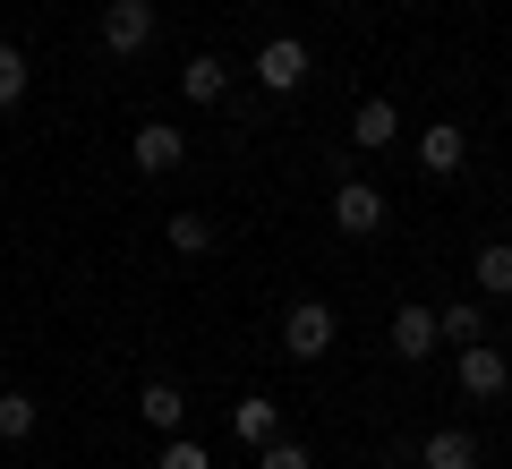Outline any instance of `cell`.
<instances>
[{
  "label": "cell",
  "instance_id": "obj_13",
  "mask_svg": "<svg viewBox=\"0 0 512 469\" xmlns=\"http://www.w3.org/2000/svg\"><path fill=\"white\" fill-rule=\"evenodd\" d=\"M180 94H188V103H222V94H231V69H222L214 52H197V60L180 69Z\"/></svg>",
  "mask_w": 512,
  "mask_h": 469
},
{
  "label": "cell",
  "instance_id": "obj_16",
  "mask_svg": "<svg viewBox=\"0 0 512 469\" xmlns=\"http://www.w3.org/2000/svg\"><path fill=\"white\" fill-rule=\"evenodd\" d=\"M171 248L180 256H214V214H171Z\"/></svg>",
  "mask_w": 512,
  "mask_h": 469
},
{
  "label": "cell",
  "instance_id": "obj_18",
  "mask_svg": "<svg viewBox=\"0 0 512 469\" xmlns=\"http://www.w3.org/2000/svg\"><path fill=\"white\" fill-rule=\"evenodd\" d=\"M35 401H26V393H0V444H26V435H35Z\"/></svg>",
  "mask_w": 512,
  "mask_h": 469
},
{
  "label": "cell",
  "instance_id": "obj_4",
  "mask_svg": "<svg viewBox=\"0 0 512 469\" xmlns=\"http://www.w3.org/2000/svg\"><path fill=\"white\" fill-rule=\"evenodd\" d=\"M333 231H342V239H376L384 231V197L367 180H342V188H333Z\"/></svg>",
  "mask_w": 512,
  "mask_h": 469
},
{
  "label": "cell",
  "instance_id": "obj_8",
  "mask_svg": "<svg viewBox=\"0 0 512 469\" xmlns=\"http://www.w3.org/2000/svg\"><path fill=\"white\" fill-rule=\"evenodd\" d=\"M453 376H461V393H470V401H495V393H504V350H495V342H461Z\"/></svg>",
  "mask_w": 512,
  "mask_h": 469
},
{
  "label": "cell",
  "instance_id": "obj_9",
  "mask_svg": "<svg viewBox=\"0 0 512 469\" xmlns=\"http://www.w3.org/2000/svg\"><path fill=\"white\" fill-rule=\"evenodd\" d=\"M393 137H402V111L384 103V94H367V103L350 111V145H359V154H384Z\"/></svg>",
  "mask_w": 512,
  "mask_h": 469
},
{
  "label": "cell",
  "instance_id": "obj_21",
  "mask_svg": "<svg viewBox=\"0 0 512 469\" xmlns=\"http://www.w3.org/2000/svg\"><path fill=\"white\" fill-rule=\"evenodd\" d=\"M504 384H512V350H504Z\"/></svg>",
  "mask_w": 512,
  "mask_h": 469
},
{
  "label": "cell",
  "instance_id": "obj_1",
  "mask_svg": "<svg viewBox=\"0 0 512 469\" xmlns=\"http://www.w3.org/2000/svg\"><path fill=\"white\" fill-rule=\"evenodd\" d=\"M282 350H291L299 367H316L333 350V307L325 299H291V316H282Z\"/></svg>",
  "mask_w": 512,
  "mask_h": 469
},
{
  "label": "cell",
  "instance_id": "obj_7",
  "mask_svg": "<svg viewBox=\"0 0 512 469\" xmlns=\"http://www.w3.org/2000/svg\"><path fill=\"white\" fill-rule=\"evenodd\" d=\"M461 163H470V128L427 120V137H419V171H427V180H453Z\"/></svg>",
  "mask_w": 512,
  "mask_h": 469
},
{
  "label": "cell",
  "instance_id": "obj_15",
  "mask_svg": "<svg viewBox=\"0 0 512 469\" xmlns=\"http://www.w3.org/2000/svg\"><path fill=\"white\" fill-rule=\"evenodd\" d=\"M436 333H444V342H487V316H478V299L436 307Z\"/></svg>",
  "mask_w": 512,
  "mask_h": 469
},
{
  "label": "cell",
  "instance_id": "obj_10",
  "mask_svg": "<svg viewBox=\"0 0 512 469\" xmlns=\"http://www.w3.org/2000/svg\"><path fill=\"white\" fill-rule=\"evenodd\" d=\"M419 469H478V435L470 427H436L419 444Z\"/></svg>",
  "mask_w": 512,
  "mask_h": 469
},
{
  "label": "cell",
  "instance_id": "obj_20",
  "mask_svg": "<svg viewBox=\"0 0 512 469\" xmlns=\"http://www.w3.org/2000/svg\"><path fill=\"white\" fill-rule=\"evenodd\" d=\"M256 469H308V444H282L274 435V444H256Z\"/></svg>",
  "mask_w": 512,
  "mask_h": 469
},
{
  "label": "cell",
  "instance_id": "obj_11",
  "mask_svg": "<svg viewBox=\"0 0 512 469\" xmlns=\"http://www.w3.org/2000/svg\"><path fill=\"white\" fill-rule=\"evenodd\" d=\"M137 418H146L154 435H180V418H188V393H180V384H163V376H154L146 393H137Z\"/></svg>",
  "mask_w": 512,
  "mask_h": 469
},
{
  "label": "cell",
  "instance_id": "obj_17",
  "mask_svg": "<svg viewBox=\"0 0 512 469\" xmlns=\"http://www.w3.org/2000/svg\"><path fill=\"white\" fill-rule=\"evenodd\" d=\"M26 77H35V69H26V52H18V43H0V111L26 103Z\"/></svg>",
  "mask_w": 512,
  "mask_h": 469
},
{
  "label": "cell",
  "instance_id": "obj_12",
  "mask_svg": "<svg viewBox=\"0 0 512 469\" xmlns=\"http://www.w3.org/2000/svg\"><path fill=\"white\" fill-rule=\"evenodd\" d=\"M231 435H239V444H274V435H282V410H274L265 393H248V401L231 410Z\"/></svg>",
  "mask_w": 512,
  "mask_h": 469
},
{
  "label": "cell",
  "instance_id": "obj_5",
  "mask_svg": "<svg viewBox=\"0 0 512 469\" xmlns=\"http://www.w3.org/2000/svg\"><path fill=\"white\" fill-rule=\"evenodd\" d=\"M180 154H188V137L171 120H146L137 137H128V163L146 171V180H163V171H180Z\"/></svg>",
  "mask_w": 512,
  "mask_h": 469
},
{
  "label": "cell",
  "instance_id": "obj_6",
  "mask_svg": "<svg viewBox=\"0 0 512 469\" xmlns=\"http://www.w3.org/2000/svg\"><path fill=\"white\" fill-rule=\"evenodd\" d=\"M384 342H393V359H410V367H419L427 350L444 342V333H436V307H419V299H410V307H393V325H384Z\"/></svg>",
  "mask_w": 512,
  "mask_h": 469
},
{
  "label": "cell",
  "instance_id": "obj_2",
  "mask_svg": "<svg viewBox=\"0 0 512 469\" xmlns=\"http://www.w3.org/2000/svg\"><path fill=\"white\" fill-rule=\"evenodd\" d=\"M154 43V0H111L103 9V52L111 60H137Z\"/></svg>",
  "mask_w": 512,
  "mask_h": 469
},
{
  "label": "cell",
  "instance_id": "obj_22",
  "mask_svg": "<svg viewBox=\"0 0 512 469\" xmlns=\"http://www.w3.org/2000/svg\"><path fill=\"white\" fill-rule=\"evenodd\" d=\"M325 9H342V0H325Z\"/></svg>",
  "mask_w": 512,
  "mask_h": 469
},
{
  "label": "cell",
  "instance_id": "obj_3",
  "mask_svg": "<svg viewBox=\"0 0 512 469\" xmlns=\"http://www.w3.org/2000/svg\"><path fill=\"white\" fill-rule=\"evenodd\" d=\"M256 86H265V94H299V86H308V43L274 35L265 52H256Z\"/></svg>",
  "mask_w": 512,
  "mask_h": 469
},
{
  "label": "cell",
  "instance_id": "obj_19",
  "mask_svg": "<svg viewBox=\"0 0 512 469\" xmlns=\"http://www.w3.org/2000/svg\"><path fill=\"white\" fill-rule=\"evenodd\" d=\"M154 469H214V452L188 444V435H163V461H154Z\"/></svg>",
  "mask_w": 512,
  "mask_h": 469
},
{
  "label": "cell",
  "instance_id": "obj_14",
  "mask_svg": "<svg viewBox=\"0 0 512 469\" xmlns=\"http://www.w3.org/2000/svg\"><path fill=\"white\" fill-rule=\"evenodd\" d=\"M470 273H478V290H487V299H512V248H504V239H487Z\"/></svg>",
  "mask_w": 512,
  "mask_h": 469
}]
</instances>
